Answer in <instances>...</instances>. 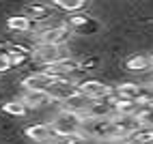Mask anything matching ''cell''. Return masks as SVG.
Returning a JSON list of instances; mask_svg holds the SVG:
<instances>
[{"instance_id":"14","label":"cell","mask_w":153,"mask_h":144,"mask_svg":"<svg viewBox=\"0 0 153 144\" xmlns=\"http://www.w3.org/2000/svg\"><path fill=\"white\" fill-rule=\"evenodd\" d=\"M125 69L129 73H145V71L151 69V58L145 54H136V56H129L125 60Z\"/></svg>"},{"instance_id":"17","label":"cell","mask_w":153,"mask_h":144,"mask_svg":"<svg viewBox=\"0 0 153 144\" xmlns=\"http://www.w3.org/2000/svg\"><path fill=\"white\" fill-rule=\"evenodd\" d=\"M2 112L4 114H11V116H26L28 112V106L24 103L22 99H13V101H7V103H2Z\"/></svg>"},{"instance_id":"5","label":"cell","mask_w":153,"mask_h":144,"mask_svg":"<svg viewBox=\"0 0 153 144\" xmlns=\"http://www.w3.org/2000/svg\"><path fill=\"white\" fill-rule=\"evenodd\" d=\"M56 82V75L48 73V71H37V73H30L22 80V88L24 90H48Z\"/></svg>"},{"instance_id":"19","label":"cell","mask_w":153,"mask_h":144,"mask_svg":"<svg viewBox=\"0 0 153 144\" xmlns=\"http://www.w3.org/2000/svg\"><path fill=\"white\" fill-rule=\"evenodd\" d=\"M67 26H69V28H76V30H84V28L95 26V24H93V19H91L88 15H84V13H74V15L69 17Z\"/></svg>"},{"instance_id":"15","label":"cell","mask_w":153,"mask_h":144,"mask_svg":"<svg viewBox=\"0 0 153 144\" xmlns=\"http://www.w3.org/2000/svg\"><path fill=\"white\" fill-rule=\"evenodd\" d=\"M26 15L33 19V22H45V19L52 17V7L43 4V2H35L26 9Z\"/></svg>"},{"instance_id":"9","label":"cell","mask_w":153,"mask_h":144,"mask_svg":"<svg viewBox=\"0 0 153 144\" xmlns=\"http://www.w3.org/2000/svg\"><path fill=\"white\" fill-rule=\"evenodd\" d=\"M45 71H48V73H52V75H56V78H71L76 71H80V63L69 56V58H65V60H60V63L48 65Z\"/></svg>"},{"instance_id":"25","label":"cell","mask_w":153,"mask_h":144,"mask_svg":"<svg viewBox=\"0 0 153 144\" xmlns=\"http://www.w3.org/2000/svg\"><path fill=\"white\" fill-rule=\"evenodd\" d=\"M0 52H2V45H0Z\"/></svg>"},{"instance_id":"23","label":"cell","mask_w":153,"mask_h":144,"mask_svg":"<svg viewBox=\"0 0 153 144\" xmlns=\"http://www.w3.org/2000/svg\"><path fill=\"white\" fill-rule=\"evenodd\" d=\"M99 65V58H88V60H82L80 63V71H91Z\"/></svg>"},{"instance_id":"20","label":"cell","mask_w":153,"mask_h":144,"mask_svg":"<svg viewBox=\"0 0 153 144\" xmlns=\"http://www.w3.org/2000/svg\"><path fill=\"white\" fill-rule=\"evenodd\" d=\"M86 136L84 133H74V136H54L50 144H84Z\"/></svg>"},{"instance_id":"7","label":"cell","mask_w":153,"mask_h":144,"mask_svg":"<svg viewBox=\"0 0 153 144\" xmlns=\"http://www.w3.org/2000/svg\"><path fill=\"white\" fill-rule=\"evenodd\" d=\"M26 138L33 142V144H50L54 140V129H52V125L50 123H39V125H30V127H26Z\"/></svg>"},{"instance_id":"8","label":"cell","mask_w":153,"mask_h":144,"mask_svg":"<svg viewBox=\"0 0 153 144\" xmlns=\"http://www.w3.org/2000/svg\"><path fill=\"white\" fill-rule=\"evenodd\" d=\"M91 103H93V99H88L86 95H82V92L78 90L74 97H69L67 101H63L60 108L69 110V112H76V114H80V116H86L88 110H91Z\"/></svg>"},{"instance_id":"24","label":"cell","mask_w":153,"mask_h":144,"mask_svg":"<svg viewBox=\"0 0 153 144\" xmlns=\"http://www.w3.org/2000/svg\"><path fill=\"white\" fill-rule=\"evenodd\" d=\"M149 58H151V69H153V54H151V56H149Z\"/></svg>"},{"instance_id":"10","label":"cell","mask_w":153,"mask_h":144,"mask_svg":"<svg viewBox=\"0 0 153 144\" xmlns=\"http://www.w3.org/2000/svg\"><path fill=\"white\" fill-rule=\"evenodd\" d=\"M22 101L28 106V110H37V108L52 103V97L48 95V90H24Z\"/></svg>"},{"instance_id":"11","label":"cell","mask_w":153,"mask_h":144,"mask_svg":"<svg viewBox=\"0 0 153 144\" xmlns=\"http://www.w3.org/2000/svg\"><path fill=\"white\" fill-rule=\"evenodd\" d=\"M114 95L117 97H123V99H131V101H138L140 103V97H142V84H136V82H123L114 88Z\"/></svg>"},{"instance_id":"3","label":"cell","mask_w":153,"mask_h":144,"mask_svg":"<svg viewBox=\"0 0 153 144\" xmlns=\"http://www.w3.org/2000/svg\"><path fill=\"white\" fill-rule=\"evenodd\" d=\"M71 39V30L67 24H56V26H48L37 32L39 43H52V45H65Z\"/></svg>"},{"instance_id":"18","label":"cell","mask_w":153,"mask_h":144,"mask_svg":"<svg viewBox=\"0 0 153 144\" xmlns=\"http://www.w3.org/2000/svg\"><path fill=\"white\" fill-rule=\"evenodd\" d=\"M129 140L134 142V144H153V127L140 125V127L129 136Z\"/></svg>"},{"instance_id":"2","label":"cell","mask_w":153,"mask_h":144,"mask_svg":"<svg viewBox=\"0 0 153 144\" xmlns=\"http://www.w3.org/2000/svg\"><path fill=\"white\" fill-rule=\"evenodd\" d=\"M33 58L37 63H41L43 67L60 63V60L69 58V49L65 45H52V43H37V47L33 49Z\"/></svg>"},{"instance_id":"6","label":"cell","mask_w":153,"mask_h":144,"mask_svg":"<svg viewBox=\"0 0 153 144\" xmlns=\"http://www.w3.org/2000/svg\"><path fill=\"white\" fill-rule=\"evenodd\" d=\"M78 90L82 92V95H86L88 99L97 101V99H104V97L112 95L114 88L106 86L104 82H99V80H82V82H78Z\"/></svg>"},{"instance_id":"4","label":"cell","mask_w":153,"mask_h":144,"mask_svg":"<svg viewBox=\"0 0 153 144\" xmlns=\"http://www.w3.org/2000/svg\"><path fill=\"white\" fill-rule=\"evenodd\" d=\"M76 92H78V82H74L71 78H56V82L48 88V95L56 103H63L69 97H74Z\"/></svg>"},{"instance_id":"26","label":"cell","mask_w":153,"mask_h":144,"mask_svg":"<svg viewBox=\"0 0 153 144\" xmlns=\"http://www.w3.org/2000/svg\"><path fill=\"white\" fill-rule=\"evenodd\" d=\"M149 84H153V80H151V82H149Z\"/></svg>"},{"instance_id":"12","label":"cell","mask_w":153,"mask_h":144,"mask_svg":"<svg viewBox=\"0 0 153 144\" xmlns=\"http://www.w3.org/2000/svg\"><path fill=\"white\" fill-rule=\"evenodd\" d=\"M7 28L13 30V32L26 35V32H30V30L35 28V24H33V19H30L28 15H11L7 19Z\"/></svg>"},{"instance_id":"13","label":"cell","mask_w":153,"mask_h":144,"mask_svg":"<svg viewBox=\"0 0 153 144\" xmlns=\"http://www.w3.org/2000/svg\"><path fill=\"white\" fill-rule=\"evenodd\" d=\"M112 99H114V112L123 114V116H136V112L142 108L138 101H131V99H123L117 95H112Z\"/></svg>"},{"instance_id":"16","label":"cell","mask_w":153,"mask_h":144,"mask_svg":"<svg viewBox=\"0 0 153 144\" xmlns=\"http://www.w3.org/2000/svg\"><path fill=\"white\" fill-rule=\"evenodd\" d=\"M52 4L67 13H80L82 9H86L88 0H52Z\"/></svg>"},{"instance_id":"1","label":"cell","mask_w":153,"mask_h":144,"mask_svg":"<svg viewBox=\"0 0 153 144\" xmlns=\"http://www.w3.org/2000/svg\"><path fill=\"white\" fill-rule=\"evenodd\" d=\"M82 123H84V116L60 108L52 116L50 125H52L56 136H74V133H82Z\"/></svg>"},{"instance_id":"21","label":"cell","mask_w":153,"mask_h":144,"mask_svg":"<svg viewBox=\"0 0 153 144\" xmlns=\"http://www.w3.org/2000/svg\"><path fill=\"white\" fill-rule=\"evenodd\" d=\"M136 118L140 120V125L153 127V106H142V108L136 112Z\"/></svg>"},{"instance_id":"22","label":"cell","mask_w":153,"mask_h":144,"mask_svg":"<svg viewBox=\"0 0 153 144\" xmlns=\"http://www.w3.org/2000/svg\"><path fill=\"white\" fill-rule=\"evenodd\" d=\"M13 69V63H11V56L7 52H0V73H7V71Z\"/></svg>"}]
</instances>
